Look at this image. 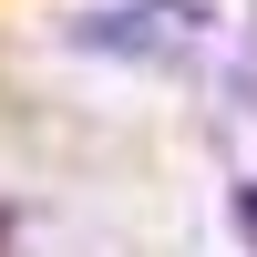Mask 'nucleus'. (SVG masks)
<instances>
[{
  "mask_svg": "<svg viewBox=\"0 0 257 257\" xmlns=\"http://www.w3.org/2000/svg\"><path fill=\"white\" fill-rule=\"evenodd\" d=\"M226 206H237V247L257 257V185H237V196H226Z\"/></svg>",
  "mask_w": 257,
  "mask_h": 257,
  "instance_id": "f257e3e1",
  "label": "nucleus"
}]
</instances>
